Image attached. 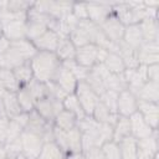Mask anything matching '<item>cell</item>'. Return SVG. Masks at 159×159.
<instances>
[{
    "label": "cell",
    "mask_w": 159,
    "mask_h": 159,
    "mask_svg": "<svg viewBox=\"0 0 159 159\" xmlns=\"http://www.w3.org/2000/svg\"><path fill=\"white\" fill-rule=\"evenodd\" d=\"M60 65L61 61L55 52L37 51L30 60V67L32 70L34 78L42 83H47L53 80V76Z\"/></svg>",
    "instance_id": "6da1fadb"
},
{
    "label": "cell",
    "mask_w": 159,
    "mask_h": 159,
    "mask_svg": "<svg viewBox=\"0 0 159 159\" xmlns=\"http://www.w3.org/2000/svg\"><path fill=\"white\" fill-rule=\"evenodd\" d=\"M75 94L86 113V116H92L96 104L99 102V96L86 83V81H78Z\"/></svg>",
    "instance_id": "7a4b0ae2"
},
{
    "label": "cell",
    "mask_w": 159,
    "mask_h": 159,
    "mask_svg": "<svg viewBox=\"0 0 159 159\" xmlns=\"http://www.w3.org/2000/svg\"><path fill=\"white\" fill-rule=\"evenodd\" d=\"M101 30L103 31V34L114 43H119L123 40V35H124V29L125 26L118 20V17L112 14L109 15L101 25H99Z\"/></svg>",
    "instance_id": "3957f363"
},
{
    "label": "cell",
    "mask_w": 159,
    "mask_h": 159,
    "mask_svg": "<svg viewBox=\"0 0 159 159\" xmlns=\"http://www.w3.org/2000/svg\"><path fill=\"white\" fill-rule=\"evenodd\" d=\"M138 112V98L128 89L118 93L117 99V113L122 117H130Z\"/></svg>",
    "instance_id": "277c9868"
},
{
    "label": "cell",
    "mask_w": 159,
    "mask_h": 159,
    "mask_svg": "<svg viewBox=\"0 0 159 159\" xmlns=\"http://www.w3.org/2000/svg\"><path fill=\"white\" fill-rule=\"evenodd\" d=\"M60 88H62L67 94H71V93H75L76 91V87H77V80L76 77L73 76V73L67 68L65 67L62 63L60 65V67L57 68L55 76H53V80H52Z\"/></svg>",
    "instance_id": "5b68a950"
},
{
    "label": "cell",
    "mask_w": 159,
    "mask_h": 159,
    "mask_svg": "<svg viewBox=\"0 0 159 159\" xmlns=\"http://www.w3.org/2000/svg\"><path fill=\"white\" fill-rule=\"evenodd\" d=\"M98 51H99V47L94 43H88L86 46L78 47V48H76L75 61L83 67L91 68L97 63Z\"/></svg>",
    "instance_id": "8992f818"
},
{
    "label": "cell",
    "mask_w": 159,
    "mask_h": 159,
    "mask_svg": "<svg viewBox=\"0 0 159 159\" xmlns=\"http://www.w3.org/2000/svg\"><path fill=\"white\" fill-rule=\"evenodd\" d=\"M27 21L26 20H12L1 26V34L5 39L11 41H17L26 39Z\"/></svg>",
    "instance_id": "52a82bcc"
},
{
    "label": "cell",
    "mask_w": 159,
    "mask_h": 159,
    "mask_svg": "<svg viewBox=\"0 0 159 159\" xmlns=\"http://www.w3.org/2000/svg\"><path fill=\"white\" fill-rule=\"evenodd\" d=\"M158 153L157 130L152 135L137 140V159H153Z\"/></svg>",
    "instance_id": "ba28073f"
},
{
    "label": "cell",
    "mask_w": 159,
    "mask_h": 159,
    "mask_svg": "<svg viewBox=\"0 0 159 159\" xmlns=\"http://www.w3.org/2000/svg\"><path fill=\"white\" fill-rule=\"evenodd\" d=\"M158 41H147L137 50V57L139 65L149 66L158 63Z\"/></svg>",
    "instance_id": "9c48e42d"
},
{
    "label": "cell",
    "mask_w": 159,
    "mask_h": 159,
    "mask_svg": "<svg viewBox=\"0 0 159 159\" xmlns=\"http://www.w3.org/2000/svg\"><path fill=\"white\" fill-rule=\"evenodd\" d=\"M128 118L130 122V135L134 137L137 140L147 138V137L152 135L154 130H157V129L150 128V125L144 120L143 116L139 112H135L134 114H132Z\"/></svg>",
    "instance_id": "30bf717a"
},
{
    "label": "cell",
    "mask_w": 159,
    "mask_h": 159,
    "mask_svg": "<svg viewBox=\"0 0 159 159\" xmlns=\"http://www.w3.org/2000/svg\"><path fill=\"white\" fill-rule=\"evenodd\" d=\"M87 5V15H88V20H91L92 22H94L96 25H101L109 15L113 14L112 10V5L111 4H97V2H89L86 4Z\"/></svg>",
    "instance_id": "8fae6325"
},
{
    "label": "cell",
    "mask_w": 159,
    "mask_h": 159,
    "mask_svg": "<svg viewBox=\"0 0 159 159\" xmlns=\"http://www.w3.org/2000/svg\"><path fill=\"white\" fill-rule=\"evenodd\" d=\"M31 42L34 43V46L36 47L37 51L55 52L57 50V46H58V42H60V36L55 31L47 30L41 36H39L37 39H35Z\"/></svg>",
    "instance_id": "7c38bea8"
},
{
    "label": "cell",
    "mask_w": 159,
    "mask_h": 159,
    "mask_svg": "<svg viewBox=\"0 0 159 159\" xmlns=\"http://www.w3.org/2000/svg\"><path fill=\"white\" fill-rule=\"evenodd\" d=\"M138 112L143 116L144 120L152 129H157L158 124V103L138 99Z\"/></svg>",
    "instance_id": "4fadbf2b"
},
{
    "label": "cell",
    "mask_w": 159,
    "mask_h": 159,
    "mask_svg": "<svg viewBox=\"0 0 159 159\" xmlns=\"http://www.w3.org/2000/svg\"><path fill=\"white\" fill-rule=\"evenodd\" d=\"M122 42H124L127 46H129L134 50H138L142 46L144 40H143V35H142V31H140L138 24H132V25L125 26Z\"/></svg>",
    "instance_id": "5bb4252c"
},
{
    "label": "cell",
    "mask_w": 159,
    "mask_h": 159,
    "mask_svg": "<svg viewBox=\"0 0 159 159\" xmlns=\"http://www.w3.org/2000/svg\"><path fill=\"white\" fill-rule=\"evenodd\" d=\"M1 101H2V104H4V109H5V113L7 117L14 118L16 117L17 114L22 113V109L17 102V97H16V92H9L6 91L4 93V96L1 97Z\"/></svg>",
    "instance_id": "9a60e30c"
},
{
    "label": "cell",
    "mask_w": 159,
    "mask_h": 159,
    "mask_svg": "<svg viewBox=\"0 0 159 159\" xmlns=\"http://www.w3.org/2000/svg\"><path fill=\"white\" fill-rule=\"evenodd\" d=\"M138 25H139V29L142 31L144 42H147V41H158V22H157V19L145 17Z\"/></svg>",
    "instance_id": "2e32d148"
},
{
    "label": "cell",
    "mask_w": 159,
    "mask_h": 159,
    "mask_svg": "<svg viewBox=\"0 0 159 159\" xmlns=\"http://www.w3.org/2000/svg\"><path fill=\"white\" fill-rule=\"evenodd\" d=\"M55 53L61 62L71 61V60H75L76 47L73 46V43L71 42L68 37H63V39H60V42H58V46Z\"/></svg>",
    "instance_id": "e0dca14e"
},
{
    "label": "cell",
    "mask_w": 159,
    "mask_h": 159,
    "mask_svg": "<svg viewBox=\"0 0 159 159\" xmlns=\"http://www.w3.org/2000/svg\"><path fill=\"white\" fill-rule=\"evenodd\" d=\"M135 97L140 101H147V102H158L159 93H158V82L153 81H147L137 92Z\"/></svg>",
    "instance_id": "ac0fdd59"
},
{
    "label": "cell",
    "mask_w": 159,
    "mask_h": 159,
    "mask_svg": "<svg viewBox=\"0 0 159 159\" xmlns=\"http://www.w3.org/2000/svg\"><path fill=\"white\" fill-rule=\"evenodd\" d=\"M120 159H137V139L132 135L122 138L119 142Z\"/></svg>",
    "instance_id": "d6986e66"
},
{
    "label": "cell",
    "mask_w": 159,
    "mask_h": 159,
    "mask_svg": "<svg viewBox=\"0 0 159 159\" xmlns=\"http://www.w3.org/2000/svg\"><path fill=\"white\" fill-rule=\"evenodd\" d=\"M103 65L113 75H122L127 70L122 57L117 52H108L104 61H103Z\"/></svg>",
    "instance_id": "ffe728a7"
},
{
    "label": "cell",
    "mask_w": 159,
    "mask_h": 159,
    "mask_svg": "<svg viewBox=\"0 0 159 159\" xmlns=\"http://www.w3.org/2000/svg\"><path fill=\"white\" fill-rule=\"evenodd\" d=\"M16 97H17V102L22 109V112L25 113H30L35 109V99L29 89L27 86H22L16 91Z\"/></svg>",
    "instance_id": "44dd1931"
},
{
    "label": "cell",
    "mask_w": 159,
    "mask_h": 159,
    "mask_svg": "<svg viewBox=\"0 0 159 159\" xmlns=\"http://www.w3.org/2000/svg\"><path fill=\"white\" fill-rule=\"evenodd\" d=\"M55 124L57 128L68 132L71 129H73L77 125V118L73 113H71L70 111L62 109L55 118Z\"/></svg>",
    "instance_id": "7402d4cb"
},
{
    "label": "cell",
    "mask_w": 159,
    "mask_h": 159,
    "mask_svg": "<svg viewBox=\"0 0 159 159\" xmlns=\"http://www.w3.org/2000/svg\"><path fill=\"white\" fill-rule=\"evenodd\" d=\"M37 159H66L65 153L53 140H46L42 145V149Z\"/></svg>",
    "instance_id": "603a6c76"
},
{
    "label": "cell",
    "mask_w": 159,
    "mask_h": 159,
    "mask_svg": "<svg viewBox=\"0 0 159 159\" xmlns=\"http://www.w3.org/2000/svg\"><path fill=\"white\" fill-rule=\"evenodd\" d=\"M127 135H130V122H129V118L118 116L117 122L113 125V140H116L118 143L122 138H124Z\"/></svg>",
    "instance_id": "cb8c5ba5"
},
{
    "label": "cell",
    "mask_w": 159,
    "mask_h": 159,
    "mask_svg": "<svg viewBox=\"0 0 159 159\" xmlns=\"http://www.w3.org/2000/svg\"><path fill=\"white\" fill-rule=\"evenodd\" d=\"M62 104H63V109L70 111L71 113H73L76 116L77 120L82 119L86 116V113L83 112V109H82V107H81V104H80V102H78V99H77L75 93L67 94L66 98L62 101Z\"/></svg>",
    "instance_id": "d4e9b609"
},
{
    "label": "cell",
    "mask_w": 159,
    "mask_h": 159,
    "mask_svg": "<svg viewBox=\"0 0 159 159\" xmlns=\"http://www.w3.org/2000/svg\"><path fill=\"white\" fill-rule=\"evenodd\" d=\"M82 133L75 127L73 129L67 132V142H68V153H82Z\"/></svg>",
    "instance_id": "484cf974"
},
{
    "label": "cell",
    "mask_w": 159,
    "mask_h": 159,
    "mask_svg": "<svg viewBox=\"0 0 159 159\" xmlns=\"http://www.w3.org/2000/svg\"><path fill=\"white\" fill-rule=\"evenodd\" d=\"M12 72H14L16 80H17L20 87L26 86L27 83H30V82L34 80L32 70H31V67H30V63H27V62H25L24 65H21V66H19V67L14 68Z\"/></svg>",
    "instance_id": "4316f807"
},
{
    "label": "cell",
    "mask_w": 159,
    "mask_h": 159,
    "mask_svg": "<svg viewBox=\"0 0 159 159\" xmlns=\"http://www.w3.org/2000/svg\"><path fill=\"white\" fill-rule=\"evenodd\" d=\"M68 39L71 40V42L73 43V46H75L76 48L91 43V40H89L88 35H87L86 31H84L83 29H81L80 26H77L76 29H73V30L70 32Z\"/></svg>",
    "instance_id": "83f0119b"
},
{
    "label": "cell",
    "mask_w": 159,
    "mask_h": 159,
    "mask_svg": "<svg viewBox=\"0 0 159 159\" xmlns=\"http://www.w3.org/2000/svg\"><path fill=\"white\" fill-rule=\"evenodd\" d=\"M101 150L106 159H120L119 144L116 140H108L101 145Z\"/></svg>",
    "instance_id": "f1b7e54d"
},
{
    "label": "cell",
    "mask_w": 159,
    "mask_h": 159,
    "mask_svg": "<svg viewBox=\"0 0 159 159\" xmlns=\"http://www.w3.org/2000/svg\"><path fill=\"white\" fill-rule=\"evenodd\" d=\"M117 99H118V93L114 91H109V89H106L99 96V101L114 114H118L117 113Z\"/></svg>",
    "instance_id": "f546056e"
},
{
    "label": "cell",
    "mask_w": 159,
    "mask_h": 159,
    "mask_svg": "<svg viewBox=\"0 0 159 159\" xmlns=\"http://www.w3.org/2000/svg\"><path fill=\"white\" fill-rule=\"evenodd\" d=\"M72 14H73L80 21L87 20V19H88V15H87V5H86V4H82V2H73Z\"/></svg>",
    "instance_id": "4dcf8cb0"
},
{
    "label": "cell",
    "mask_w": 159,
    "mask_h": 159,
    "mask_svg": "<svg viewBox=\"0 0 159 159\" xmlns=\"http://www.w3.org/2000/svg\"><path fill=\"white\" fill-rule=\"evenodd\" d=\"M87 159H106L102 150H101V147H92L84 152H82Z\"/></svg>",
    "instance_id": "1f68e13d"
},
{
    "label": "cell",
    "mask_w": 159,
    "mask_h": 159,
    "mask_svg": "<svg viewBox=\"0 0 159 159\" xmlns=\"http://www.w3.org/2000/svg\"><path fill=\"white\" fill-rule=\"evenodd\" d=\"M147 78L148 81L158 82V63L147 66Z\"/></svg>",
    "instance_id": "d6a6232c"
},
{
    "label": "cell",
    "mask_w": 159,
    "mask_h": 159,
    "mask_svg": "<svg viewBox=\"0 0 159 159\" xmlns=\"http://www.w3.org/2000/svg\"><path fill=\"white\" fill-rule=\"evenodd\" d=\"M67 159H87L83 153H72L67 157Z\"/></svg>",
    "instance_id": "836d02e7"
},
{
    "label": "cell",
    "mask_w": 159,
    "mask_h": 159,
    "mask_svg": "<svg viewBox=\"0 0 159 159\" xmlns=\"http://www.w3.org/2000/svg\"><path fill=\"white\" fill-rule=\"evenodd\" d=\"M14 159H27V157L21 152V153H19L17 155H15V157H14Z\"/></svg>",
    "instance_id": "e575fe53"
}]
</instances>
